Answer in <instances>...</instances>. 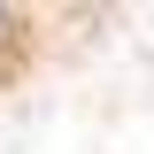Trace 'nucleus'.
I'll list each match as a JSON object with an SVG mask.
<instances>
[{
    "instance_id": "1",
    "label": "nucleus",
    "mask_w": 154,
    "mask_h": 154,
    "mask_svg": "<svg viewBox=\"0 0 154 154\" xmlns=\"http://www.w3.org/2000/svg\"><path fill=\"white\" fill-rule=\"evenodd\" d=\"M31 31H38V23H31V8L0 0V77H8V69L23 62V54H31Z\"/></svg>"
}]
</instances>
